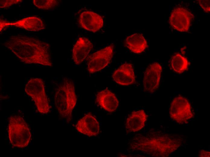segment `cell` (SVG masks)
I'll return each mask as SVG.
<instances>
[{"mask_svg": "<svg viewBox=\"0 0 210 157\" xmlns=\"http://www.w3.org/2000/svg\"><path fill=\"white\" fill-rule=\"evenodd\" d=\"M179 135L151 131L146 134L135 136L129 144L134 151L144 153L154 157L169 156L182 144Z\"/></svg>", "mask_w": 210, "mask_h": 157, "instance_id": "obj_1", "label": "cell"}, {"mask_svg": "<svg viewBox=\"0 0 210 157\" xmlns=\"http://www.w3.org/2000/svg\"><path fill=\"white\" fill-rule=\"evenodd\" d=\"M9 49L22 62L51 66L49 45L34 38L12 37L5 43Z\"/></svg>", "mask_w": 210, "mask_h": 157, "instance_id": "obj_2", "label": "cell"}, {"mask_svg": "<svg viewBox=\"0 0 210 157\" xmlns=\"http://www.w3.org/2000/svg\"><path fill=\"white\" fill-rule=\"evenodd\" d=\"M54 103L60 115L67 122L72 118V112L77 102L74 84L72 80L67 77L56 89L54 95Z\"/></svg>", "mask_w": 210, "mask_h": 157, "instance_id": "obj_3", "label": "cell"}, {"mask_svg": "<svg viewBox=\"0 0 210 157\" xmlns=\"http://www.w3.org/2000/svg\"><path fill=\"white\" fill-rule=\"evenodd\" d=\"M8 132L10 143L14 147L24 148L28 145L31 140L30 129L21 116L14 115L10 117Z\"/></svg>", "mask_w": 210, "mask_h": 157, "instance_id": "obj_4", "label": "cell"}, {"mask_svg": "<svg viewBox=\"0 0 210 157\" xmlns=\"http://www.w3.org/2000/svg\"><path fill=\"white\" fill-rule=\"evenodd\" d=\"M25 91L34 101L39 113L46 114L50 112L51 107L42 79L36 78L30 79L26 85Z\"/></svg>", "mask_w": 210, "mask_h": 157, "instance_id": "obj_5", "label": "cell"}, {"mask_svg": "<svg viewBox=\"0 0 210 157\" xmlns=\"http://www.w3.org/2000/svg\"><path fill=\"white\" fill-rule=\"evenodd\" d=\"M170 118L178 124L187 123L194 117L189 101L185 97L179 95L172 101L169 110Z\"/></svg>", "mask_w": 210, "mask_h": 157, "instance_id": "obj_6", "label": "cell"}, {"mask_svg": "<svg viewBox=\"0 0 210 157\" xmlns=\"http://www.w3.org/2000/svg\"><path fill=\"white\" fill-rule=\"evenodd\" d=\"M114 48L112 44L90 55L87 65L88 72L94 73L107 66L113 57Z\"/></svg>", "mask_w": 210, "mask_h": 157, "instance_id": "obj_7", "label": "cell"}, {"mask_svg": "<svg viewBox=\"0 0 210 157\" xmlns=\"http://www.w3.org/2000/svg\"><path fill=\"white\" fill-rule=\"evenodd\" d=\"M162 71L159 63L154 62L146 68L144 74L143 84L145 91L152 93L158 88Z\"/></svg>", "mask_w": 210, "mask_h": 157, "instance_id": "obj_8", "label": "cell"}, {"mask_svg": "<svg viewBox=\"0 0 210 157\" xmlns=\"http://www.w3.org/2000/svg\"><path fill=\"white\" fill-rule=\"evenodd\" d=\"M192 15L186 9L182 7L174 8L171 12L169 23L174 29L180 32L188 31Z\"/></svg>", "mask_w": 210, "mask_h": 157, "instance_id": "obj_9", "label": "cell"}, {"mask_svg": "<svg viewBox=\"0 0 210 157\" xmlns=\"http://www.w3.org/2000/svg\"><path fill=\"white\" fill-rule=\"evenodd\" d=\"M75 127L78 132L89 137L97 136L100 130L98 121L91 113L86 114L79 120Z\"/></svg>", "mask_w": 210, "mask_h": 157, "instance_id": "obj_10", "label": "cell"}, {"mask_svg": "<svg viewBox=\"0 0 210 157\" xmlns=\"http://www.w3.org/2000/svg\"><path fill=\"white\" fill-rule=\"evenodd\" d=\"M78 22L83 29L94 33L101 29L103 25V20L99 14L93 11H86L81 13Z\"/></svg>", "mask_w": 210, "mask_h": 157, "instance_id": "obj_11", "label": "cell"}, {"mask_svg": "<svg viewBox=\"0 0 210 157\" xmlns=\"http://www.w3.org/2000/svg\"><path fill=\"white\" fill-rule=\"evenodd\" d=\"M112 77L116 83L120 85L128 86L133 84L135 78L132 65L128 63L122 64L113 72Z\"/></svg>", "mask_w": 210, "mask_h": 157, "instance_id": "obj_12", "label": "cell"}, {"mask_svg": "<svg viewBox=\"0 0 210 157\" xmlns=\"http://www.w3.org/2000/svg\"><path fill=\"white\" fill-rule=\"evenodd\" d=\"M93 48V43L88 38H79L72 49V59L75 63L77 65L82 63Z\"/></svg>", "mask_w": 210, "mask_h": 157, "instance_id": "obj_13", "label": "cell"}, {"mask_svg": "<svg viewBox=\"0 0 210 157\" xmlns=\"http://www.w3.org/2000/svg\"><path fill=\"white\" fill-rule=\"evenodd\" d=\"M96 101L102 108L109 112L115 111L119 104L115 95L107 89L102 90L97 93Z\"/></svg>", "mask_w": 210, "mask_h": 157, "instance_id": "obj_14", "label": "cell"}, {"mask_svg": "<svg viewBox=\"0 0 210 157\" xmlns=\"http://www.w3.org/2000/svg\"><path fill=\"white\" fill-rule=\"evenodd\" d=\"M147 118L148 116L143 110L133 111L126 121V132H135L141 130L145 127Z\"/></svg>", "mask_w": 210, "mask_h": 157, "instance_id": "obj_15", "label": "cell"}, {"mask_svg": "<svg viewBox=\"0 0 210 157\" xmlns=\"http://www.w3.org/2000/svg\"><path fill=\"white\" fill-rule=\"evenodd\" d=\"M124 44L131 52L136 54L143 52L147 46L146 39L139 33H135L127 37L125 40Z\"/></svg>", "mask_w": 210, "mask_h": 157, "instance_id": "obj_16", "label": "cell"}, {"mask_svg": "<svg viewBox=\"0 0 210 157\" xmlns=\"http://www.w3.org/2000/svg\"><path fill=\"white\" fill-rule=\"evenodd\" d=\"M11 24L30 31H39L45 28L42 20L36 17L26 18Z\"/></svg>", "mask_w": 210, "mask_h": 157, "instance_id": "obj_17", "label": "cell"}, {"mask_svg": "<svg viewBox=\"0 0 210 157\" xmlns=\"http://www.w3.org/2000/svg\"><path fill=\"white\" fill-rule=\"evenodd\" d=\"M189 65L187 59L179 53L174 55L171 59L172 68L177 73H181L187 70Z\"/></svg>", "mask_w": 210, "mask_h": 157, "instance_id": "obj_18", "label": "cell"}, {"mask_svg": "<svg viewBox=\"0 0 210 157\" xmlns=\"http://www.w3.org/2000/svg\"><path fill=\"white\" fill-rule=\"evenodd\" d=\"M33 3L39 8L47 10L56 6L58 2L56 0H34Z\"/></svg>", "mask_w": 210, "mask_h": 157, "instance_id": "obj_19", "label": "cell"}, {"mask_svg": "<svg viewBox=\"0 0 210 157\" xmlns=\"http://www.w3.org/2000/svg\"><path fill=\"white\" fill-rule=\"evenodd\" d=\"M198 2L202 9L206 12H209L210 11V0H198Z\"/></svg>", "mask_w": 210, "mask_h": 157, "instance_id": "obj_20", "label": "cell"}, {"mask_svg": "<svg viewBox=\"0 0 210 157\" xmlns=\"http://www.w3.org/2000/svg\"><path fill=\"white\" fill-rule=\"evenodd\" d=\"M19 0H0V7L9 6L19 2Z\"/></svg>", "mask_w": 210, "mask_h": 157, "instance_id": "obj_21", "label": "cell"}, {"mask_svg": "<svg viewBox=\"0 0 210 157\" xmlns=\"http://www.w3.org/2000/svg\"><path fill=\"white\" fill-rule=\"evenodd\" d=\"M198 155L200 157H209L210 152L204 150H201L199 151Z\"/></svg>", "mask_w": 210, "mask_h": 157, "instance_id": "obj_22", "label": "cell"}]
</instances>
